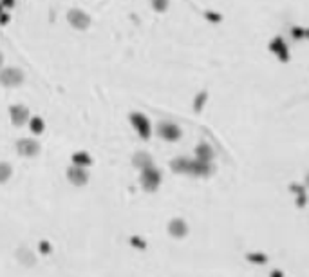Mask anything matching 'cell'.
<instances>
[{"instance_id": "obj_1", "label": "cell", "mask_w": 309, "mask_h": 277, "mask_svg": "<svg viewBox=\"0 0 309 277\" xmlns=\"http://www.w3.org/2000/svg\"><path fill=\"white\" fill-rule=\"evenodd\" d=\"M161 181H163V176H161V170L155 165L143 169L141 174H139V185H141V189L145 192H155L161 187Z\"/></svg>"}, {"instance_id": "obj_2", "label": "cell", "mask_w": 309, "mask_h": 277, "mask_svg": "<svg viewBox=\"0 0 309 277\" xmlns=\"http://www.w3.org/2000/svg\"><path fill=\"white\" fill-rule=\"evenodd\" d=\"M24 72L18 69V67H5L0 71V85L7 89H15L20 87L24 83Z\"/></svg>"}, {"instance_id": "obj_3", "label": "cell", "mask_w": 309, "mask_h": 277, "mask_svg": "<svg viewBox=\"0 0 309 277\" xmlns=\"http://www.w3.org/2000/svg\"><path fill=\"white\" fill-rule=\"evenodd\" d=\"M130 125L134 127V131L138 133V136L141 139H149L150 134H152V125H150V120L145 116L143 113H130L129 116Z\"/></svg>"}, {"instance_id": "obj_4", "label": "cell", "mask_w": 309, "mask_h": 277, "mask_svg": "<svg viewBox=\"0 0 309 277\" xmlns=\"http://www.w3.org/2000/svg\"><path fill=\"white\" fill-rule=\"evenodd\" d=\"M67 22L69 26L76 31H87L91 27V16H89V13H85L83 9H78V7L67 11Z\"/></svg>"}, {"instance_id": "obj_5", "label": "cell", "mask_w": 309, "mask_h": 277, "mask_svg": "<svg viewBox=\"0 0 309 277\" xmlns=\"http://www.w3.org/2000/svg\"><path fill=\"white\" fill-rule=\"evenodd\" d=\"M16 152L22 158H36L40 154V143L33 138H20L16 141Z\"/></svg>"}, {"instance_id": "obj_6", "label": "cell", "mask_w": 309, "mask_h": 277, "mask_svg": "<svg viewBox=\"0 0 309 277\" xmlns=\"http://www.w3.org/2000/svg\"><path fill=\"white\" fill-rule=\"evenodd\" d=\"M166 232L172 239H185L190 232V226L183 217H174V219L168 221V226H166Z\"/></svg>"}, {"instance_id": "obj_7", "label": "cell", "mask_w": 309, "mask_h": 277, "mask_svg": "<svg viewBox=\"0 0 309 277\" xmlns=\"http://www.w3.org/2000/svg\"><path fill=\"white\" fill-rule=\"evenodd\" d=\"M67 176V181L72 187H85L89 183V170L83 169V167H76V165H71L65 172Z\"/></svg>"}, {"instance_id": "obj_8", "label": "cell", "mask_w": 309, "mask_h": 277, "mask_svg": "<svg viewBox=\"0 0 309 277\" xmlns=\"http://www.w3.org/2000/svg\"><path fill=\"white\" fill-rule=\"evenodd\" d=\"M157 134H159V138L165 139V141H177L183 133H181L179 125H175L174 122H159V125H157Z\"/></svg>"}, {"instance_id": "obj_9", "label": "cell", "mask_w": 309, "mask_h": 277, "mask_svg": "<svg viewBox=\"0 0 309 277\" xmlns=\"http://www.w3.org/2000/svg\"><path fill=\"white\" fill-rule=\"evenodd\" d=\"M15 259L18 265H22L24 268H33L36 265V254L29 248V246L20 245L15 250Z\"/></svg>"}, {"instance_id": "obj_10", "label": "cell", "mask_w": 309, "mask_h": 277, "mask_svg": "<svg viewBox=\"0 0 309 277\" xmlns=\"http://www.w3.org/2000/svg\"><path fill=\"white\" fill-rule=\"evenodd\" d=\"M9 118H11V123L15 125V127H22V125H26L27 122H29V109L26 107V105H11L9 107Z\"/></svg>"}, {"instance_id": "obj_11", "label": "cell", "mask_w": 309, "mask_h": 277, "mask_svg": "<svg viewBox=\"0 0 309 277\" xmlns=\"http://www.w3.org/2000/svg\"><path fill=\"white\" fill-rule=\"evenodd\" d=\"M211 163L208 161H201V159H190V169H188V176H196V178H206L211 174Z\"/></svg>"}, {"instance_id": "obj_12", "label": "cell", "mask_w": 309, "mask_h": 277, "mask_svg": "<svg viewBox=\"0 0 309 277\" xmlns=\"http://www.w3.org/2000/svg\"><path fill=\"white\" fill-rule=\"evenodd\" d=\"M289 190L295 194V205H297V208H304L308 205V189H306V185L291 183L289 185Z\"/></svg>"}, {"instance_id": "obj_13", "label": "cell", "mask_w": 309, "mask_h": 277, "mask_svg": "<svg viewBox=\"0 0 309 277\" xmlns=\"http://www.w3.org/2000/svg\"><path fill=\"white\" fill-rule=\"evenodd\" d=\"M132 165H134L136 169L143 170V169H147V167H152V165H154V159H152V156H150L149 152L139 150V152H136L134 156H132Z\"/></svg>"}, {"instance_id": "obj_14", "label": "cell", "mask_w": 309, "mask_h": 277, "mask_svg": "<svg viewBox=\"0 0 309 277\" xmlns=\"http://www.w3.org/2000/svg\"><path fill=\"white\" fill-rule=\"evenodd\" d=\"M71 161L72 165H76V167H83V169H87L93 165V158H91V154L85 152V150H78L71 156Z\"/></svg>"}, {"instance_id": "obj_15", "label": "cell", "mask_w": 309, "mask_h": 277, "mask_svg": "<svg viewBox=\"0 0 309 277\" xmlns=\"http://www.w3.org/2000/svg\"><path fill=\"white\" fill-rule=\"evenodd\" d=\"M170 169L175 174H185L188 176V169H190V159L188 158H175L170 161Z\"/></svg>"}, {"instance_id": "obj_16", "label": "cell", "mask_w": 309, "mask_h": 277, "mask_svg": "<svg viewBox=\"0 0 309 277\" xmlns=\"http://www.w3.org/2000/svg\"><path fill=\"white\" fill-rule=\"evenodd\" d=\"M196 159L211 163V159H213V149H211L208 143H199L196 149Z\"/></svg>"}, {"instance_id": "obj_17", "label": "cell", "mask_w": 309, "mask_h": 277, "mask_svg": "<svg viewBox=\"0 0 309 277\" xmlns=\"http://www.w3.org/2000/svg\"><path fill=\"white\" fill-rule=\"evenodd\" d=\"M246 261L252 263V265H257V267H262V265H268L269 257H268V254H264V252H248Z\"/></svg>"}, {"instance_id": "obj_18", "label": "cell", "mask_w": 309, "mask_h": 277, "mask_svg": "<svg viewBox=\"0 0 309 277\" xmlns=\"http://www.w3.org/2000/svg\"><path fill=\"white\" fill-rule=\"evenodd\" d=\"M29 131H31L33 134H42L44 131H46V122L40 118V116H33V118H29Z\"/></svg>"}, {"instance_id": "obj_19", "label": "cell", "mask_w": 309, "mask_h": 277, "mask_svg": "<svg viewBox=\"0 0 309 277\" xmlns=\"http://www.w3.org/2000/svg\"><path fill=\"white\" fill-rule=\"evenodd\" d=\"M13 176V167L7 161H0V185H5Z\"/></svg>"}, {"instance_id": "obj_20", "label": "cell", "mask_w": 309, "mask_h": 277, "mask_svg": "<svg viewBox=\"0 0 309 277\" xmlns=\"http://www.w3.org/2000/svg\"><path fill=\"white\" fill-rule=\"evenodd\" d=\"M129 243L132 248H136V250H147V241H145L141 236H130Z\"/></svg>"}, {"instance_id": "obj_21", "label": "cell", "mask_w": 309, "mask_h": 277, "mask_svg": "<svg viewBox=\"0 0 309 277\" xmlns=\"http://www.w3.org/2000/svg\"><path fill=\"white\" fill-rule=\"evenodd\" d=\"M150 4H152L154 11H157V13H163V11L168 9V4H170V0H150Z\"/></svg>"}, {"instance_id": "obj_22", "label": "cell", "mask_w": 309, "mask_h": 277, "mask_svg": "<svg viewBox=\"0 0 309 277\" xmlns=\"http://www.w3.org/2000/svg\"><path fill=\"white\" fill-rule=\"evenodd\" d=\"M38 250H40V254H44V256H51L52 252H54V246L44 239V241L38 243Z\"/></svg>"}, {"instance_id": "obj_23", "label": "cell", "mask_w": 309, "mask_h": 277, "mask_svg": "<svg viewBox=\"0 0 309 277\" xmlns=\"http://www.w3.org/2000/svg\"><path fill=\"white\" fill-rule=\"evenodd\" d=\"M205 98H206V94H199V96L196 98V102H194V109H196V111H201L203 109V105H205Z\"/></svg>"}, {"instance_id": "obj_24", "label": "cell", "mask_w": 309, "mask_h": 277, "mask_svg": "<svg viewBox=\"0 0 309 277\" xmlns=\"http://www.w3.org/2000/svg\"><path fill=\"white\" fill-rule=\"evenodd\" d=\"M0 4H2L4 9H13L16 4V0H0Z\"/></svg>"}, {"instance_id": "obj_25", "label": "cell", "mask_w": 309, "mask_h": 277, "mask_svg": "<svg viewBox=\"0 0 309 277\" xmlns=\"http://www.w3.org/2000/svg\"><path fill=\"white\" fill-rule=\"evenodd\" d=\"M9 20H11V15H9V13L2 11V13H0V24H9Z\"/></svg>"}, {"instance_id": "obj_26", "label": "cell", "mask_w": 309, "mask_h": 277, "mask_svg": "<svg viewBox=\"0 0 309 277\" xmlns=\"http://www.w3.org/2000/svg\"><path fill=\"white\" fill-rule=\"evenodd\" d=\"M269 277H284V272H282V270H277V268H275V270H271V272H269Z\"/></svg>"}, {"instance_id": "obj_27", "label": "cell", "mask_w": 309, "mask_h": 277, "mask_svg": "<svg viewBox=\"0 0 309 277\" xmlns=\"http://www.w3.org/2000/svg\"><path fill=\"white\" fill-rule=\"evenodd\" d=\"M306 189H309V172L306 174Z\"/></svg>"}, {"instance_id": "obj_28", "label": "cell", "mask_w": 309, "mask_h": 277, "mask_svg": "<svg viewBox=\"0 0 309 277\" xmlns=\"http://www.w3.org/2000/svg\"><path fill=\"white\" fill-rule=\"evenodd\" d=\"M2 64H4V55L0 53V67H2Z\"/></svg>"}, {"instance_id": "obj_29", "label": "cell", "mask_w": 309, "mask_h": 277, "mask_svg": "<svg viewBox=\"0 0 309 277\" xmlns=\"http://www.w3.org/2000/svg\"><path fill=\"white\" fill-rule=\"evenodd\" d=\"M2 11H4V7H2V4H0V13H2Z\"/></svg>"}]
</instances>
